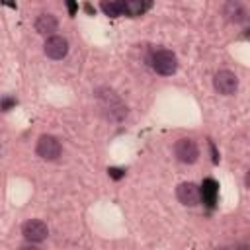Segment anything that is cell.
Segmentation results:
<instances>
[{
  "label": "cell",
  "instance_id": "cell-1",
  "mask_svg": "<svg viewBox=\"0 0 250 250\" xmlns=\"http://www.w3.org/2000/svg\"><path fill=\"white\" fill-rule=\"evenodd\" d=\"M96 98H98L102 109L105 111V115H107L109 119L121 121V119L127 115L125 104L121 102V98H119L113 90H109V88H98V90H96Z\"/></svg>",
  "mask_w": 250,
  "mask_h": 250
},
{
  "label": "cell",
  "instance_id": "cell-2",
  "mask_svg": "<svg viewBox=\"0 0 250 250\" xmlns=\"http://www.w3.org/2000/svg\"><path fill=\"white\" fill-rule=\"evenodd\" d=\"M148 62L162 76H170V74H174L178 70V59L168 49H156V51H152Z\"/></svg>",
  "mask_w": 250,
  "mask_h": 250
},
{
  "label": "cell",
  "instance_id": "cell-3",
  "mask_svg": "<svg viewBox=\"0 0 250 250\" xmlns=\"http://www.w3.org/2000/svg\"><path fill=\"white\" fill-rule=\"evenodd\" d=\"M35 152L37 156H41L43 160H57L61 154H62V145L57 137L53 135H41L37 139V145H35Z\"/></svg>",
  "mask_w": 250,
  "mask_h": 250
},
{
  "label": "cell",
  "instance_id": "cell-4",
  "mask_svg": "<svg viewBox=\"0 0 250 250\" xmlns=\"http://www.w3.org/2000/svg\"><path fill=\"white\" fill-rule=\"evenodd\" d=\"M174 154H176V158H178L180 162H184V164H193V162L199 158V146H197V143H195L193 139L182 137V139H178L176 145H174Z\"/></svg>",
  "mask_w": 250,
  "mask_h": 250
},
{
  "label": "cell",
  "instance_id": "cell-5",
  "mask_svg": "<svg viewBox=\"0 0 250 250\" xmlns=\"http://www.w3.org/2000/svg\"><path fill=\"white\" fill-rule=\"evenodd\" d=\"M213 86L221 96H232L238 90V76L232 70H219L213 78Z\"/></svg>",
  "mask_w": 250,
  "mask_h": 250
},
{
  "label": "cell",
  "instance_id": "cell-6",
  "mask_svg": "<svg viewBox=\"0 0 250 250\" xmlns=\"http://www.w3.org/2000/svg\"><path fill=\"white\" fill-rule=\"evenodd\" d=\"M21 234L27 242H43L49 236V229L39 219H29L21 225Z\"/></svg>",
  "mask_w": 250,
  "mask_h": 250
},
{
  "label": "cell",
  "instance_id": "cell-7",
  "mask_svg": "<svg viewBox=\"0 0 250 250\" xmlns=\"http://www.w3.org/2000/svg\"><path fill=\"white\" fill-rule=\"evenodd\" d=\"M43 51L49 59L53 61H61L66 57L68 53V41L62 37V35H49L45 39V45H43Z\"/></svg>",
  "mask_w": 250,
  "mask_h": 250
},
{
  "label": "cell",
  "instance_id": "cell-8",
  "mask_svg": "<svg viewBox=\"0 0 250 250\" xmlns=\"http://www.w3.org/2000/svg\"><path fill=\"white\" fill-rule=\"evenodd\" d=\"M176 195L180 199L182 205L186 207H195L201 203V195H199V186L193 182H182L176 188Z\"/></svg>",
  "mask_w": 250,
  "mask_h": 250
},
{
  "label": "cell",
  "instance_id": "cell-9",
  "mask_svg": "<svg viewBox=\"0 0 250 250\" xmlns=\"http://www.w3.org/2000/svg\"><path fill=\"white\" fill-rule=\"evenodd\" d=\"M199 195H201V201L211 209L215 203H217V195H219V184L213 180V178H207L203 180V184L199 186Z\"/></svg>",
  "mask_w": 250,
  "mask_h": 250
},
{
  "label": "cell",
  "instance_id": "cell-10",
  "mask_svg": "<svg viewBox=\"0 0 250 250\" xmlns=\"http://www.w3.org/2000/svg\"><path fill=\"white\" fill-rule=\"evenodd\" d=\"M57 27H59V20L49 12L39 14L35 20V31L41 35H53V31H57Z\"/></svg>",
  "mask_w": 250,
  "mask_h": 250
},
{
  "label": "cell",
  "instance_id": "cell-11",
  "mask_svg": "<svg viewBox=\"0 0 250 250\" xmlns=\"http://www.w3.org/2000/svg\"><path fill=\"white\" fill-rule=\"evenodd\" d=\"M225 16H227L232 23H242V21H246V18H248V10H246V6L240 4V2H227V4H225Z\"/></svg>",
  "mask_w": 250,
  "mask_h": 250
},
{
  "label": "cell",
  "instance_id": "cell-12",
  "mask_svg": "<svg viewBox=\"0 0 250 250\" xmlns=\"http://www.w3.org/2000/svg\"><path fill=\"white\" fill-rule=\"evenodd\" d=\"M121 6H123V16H143L150 6L152 2H145V0H121Z\"/></svg>",
  "mask_w": 250,
  "mask_h": 250
},
{
  "label": "cell",
  "instance_id": "cell-13",
  "mask_svg": "<svg viewBox=\"0 0 250 250\" xmlns=\"http://www.w3.org/2000/svg\"><path fill=\"white\" fill-rule=\"evenodd\" d=\"M100 8L104 10L105 16H111V18H117V16H123V6H121V0L117 2H102Z\"/></svg>",
  "mask_w": 250,
  "mask_h": 250
},
{
  "label": "cell",
  "instance_id": "cell-14",
  "mask_svg": "<svg viewBox=\"0 0 250 250\" xmlns=\"http://www.w3.org/2000/svg\"><path fill=\"white\" fill-rule=\"evenodd\" d=\"M14 104H16V100L6 98V100H2V102H0V109H2V111H8V109H10V105H14Z\"/></svg>",
  "mask_w": 250,
  "mask_h": 250
},
{
  "label": "cell",
  "instance_id": "cell-15",
  "mask_svg": "<svg viewBox=\"0 0 250 250\" xmlns=\"http://www.w3.org/2000/svg\"><path fill=\"white\" fill-rule=\"evenodd\" d=\"M107 172H109V176H111V178H115V180H119V178L123 176V170H117V168H109Z\"/></svg>",
  "mask_w": 250,
  "mask_h": 250
},
{
  "label": "cell",
  "instance_id": "cell-16",
  "mask_svg": "<svg viewBox=\"0 0 250 250\" xmlns=\"http://www.w3.org/2000/svg\"><path fill=\"white\" fill-rule=\"evenodd\" d=\"M236 250H250V248H248V244H238Z\"/></svg>",
  "mask_w": 250,
  "mask_h": 250
},
{
  "label": "cell",
  "instance_id": "cell-17",
  "mask_svg": "<svg viewBox=\"0 0 250 250\" xmlns=\"http://www.w3.org/2000/svg\"><path fill=\"white\" fill-rule=\"evenodd\" d=\"M18 250H39V248H35V246H21V248H18Z\"/></svg>",
  "mask_w": 250,
  "mask_h": 250
},
{
  "label": "cell",
  "instance_id": "cell-18",
  "mask_svg": "<svg viewBox=\"0 0 250 250\" xmlns=\"http://www.w3.org/2000/svg\"><path fill=\"white\" fill-rule=\"evenodd\" d=\"M217 250H236V246H221V248H217Z\"/></svg>",
  "mask_w": 250,
  "mask_h": 250
},
{
  "label": "cell",
  "instance_id": "cell-19",
  "mask_svg": "<svg viewBox=\"0 0 250 250\" xmlns=\"http://www.w3.org/2000/svg\"><path fill=\"white\" fill-rule=\"evenodd\" d=\"M68 10H70V14H74V10H76V6H74L72 2H68Z\"/></svg>",
  "mask_w": 250,
  "mask_h": 250
}]
</instances>
